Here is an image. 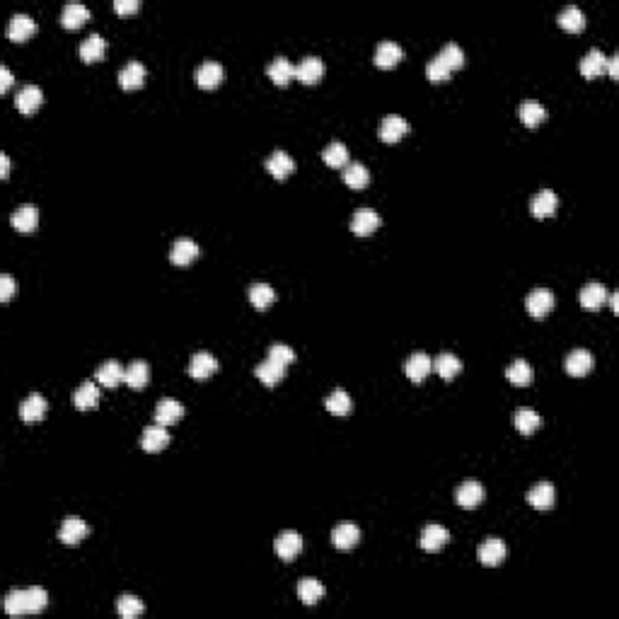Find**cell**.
Instances as JSON below:
<instances>
[{"label":"cell","instance_id":"6da1fadb","mask_svg":"<svg viewBox=\"0 0 619 619\" xmlns=\"http://www.w3.org/2000/svg\"><path fill=\"white\" fill-rule=\"evenodd\" d=\"M49 605V593L39 585H32L27 590H12L5 598V612L12 617L20 615H39Z\"/></svg>","mask_w":619,"mask_h":619},{"label":"cell","instance_id":"7a4b0ae2","mask_svg":"<svg viewBox=\"0 0 619 619\" xmlns=\"http://www.w3.org/2000/svg\"><path fill=\"white\" fill-rule=\"evenodd\" d=\"M554 293L547 291V288H535L528 293V298H525V310L530 312V317H535V320H542V317H547L549 312L554 310Z\"/></svg>","mask_w":619,"mask_h":619},{"label":"cell","instance_id":"3957f363","mask_svg":"<svg viewBox=\"0 0 619 619\" xmlns=\"http://www.w3.org/2000/svg\"><path fill=\"white\" fill-rule=\"evenodd\" d=\"M87 535H90V528H87V523L80 520V518H66L59 528V540L64 542L66 547L80 545Z\"/></svg>","mask_w":619,"mask_h":619},{"label":"cell","instance_id":"277c9868","mask_svg":"<svg viewBox=\"0 0 619 619\" xmlns=\"http://www.w3.org/2000/svg\"><path fill=\"white\" fill-rule=\"evenodd\" d=\"M409 131H411L409 121H404V119L397 116V114H390V116H385L383 121H380L378 136H380V141H383V143H397V141H402Z\"/></svg>","mask_w":619,"mask_h":619},{"label":"cell","instance_id":"5b68a950","mask_svg":"<svg viewBox=\"0 0 619 619\" xmlns=\"http://www.w3.org/2000/svg\"><path fill=\"white\" fill-rule=\"evenodd\" d=\"M266 170L273 179L283 182V179H288L291 174L296 172V160H293L288 153H283V150H273L266 158Z\"/></svg>","mask_w":619,"mask_h":619},{"label":"cell","instance_id":"8992f818","mask_svg":"<svg viewBox=\"0 0 619 619\" xmlns=\"http://www.w3.org/2000/svg\"><path fill=\"white\" fill-rule=\"evenodd\" d=\"M41 104H44V92H41V87H36V85H24L15 95V109L24 116L34 114Z\"/></svg>","mask_w":619,"mask_h":619},{"label":"cell","instance_id":"52a82bcc","mask_svg":"<svg viewBox=\"0 0 619 619\" xmlns=\"http://www.w3.org/2000/svg\"><path fill=\"white\" fill-rule=\"evenodd\" d=\"M505 554H508V547H505L503 540H496V537H491V540H484L477 549V556L479 561L484 566H498L503 564Z\"/></svg>","mask_w":619,"mask_h":619},{"label":"cell","instance_id":"ba28073f","mask_svg":"<svg viewBox=\"0 0 619 619\" xmlns=\"http://www.w3.org/2000/svg\"><path fill=\"white\" fill-rule=\"evenodd\" d=\"M273 549H276V554L283 561H293L300 552H303V537H300L296 530H286V533H281L276 537Z\"/></svg>","mask_w":619,"mask_h":619},{"label":"cell","instance_id":"9c48e42d","mask_svg":"<svg viewBox=\"0 0 619 619\" xmlns=\"http://www.w3.org/2000/svg\"><path fill=\"white\" fill-rule=\"evenodd\" d=\"M450 542V533L443 525H436L431 523L426 525V528L421 530V540H418V547L423 549V552H438V549H443Z\"/></svg>","mask_w":619,"mask_h":619},{"label":"cell","instance_id":"30bf717a","mask_svg":"<svg viewBox=\"0 0 619 619\" xmlns=\"http://www.w3.org/2000/svg\"><path fill=\"white\" fill-rule=\"evenodd\" d=\"M10 223L20 235H29V233H34L36 223H39V211H36L32 203H24L20 208L12 211Z\"/></svg>","mask_w":619,"mask_h":619},{"label":"cell","instance_id":"8fae6325","mask_svg":"<svg viewBox=\"0 0 619 619\" xmlns=\"http://www.w3.org/2000/svg\"><path fill=\"white\" fill-rule=\"evenodd\" d=\"M324 75V64L317 56H305L303 61L296 66V78L303 85H317Z\"/></svg>","mask_w":619,"mask_h":619},{"label":"cell","instance_id":"7c38bea8","mask_svg":"<svg viewBox=\"0 0 619 619\" xmlns=\"http://www.w3.org/2000/svg\"><path fill=\"white\" fill-rule=\"evenodd\" d=\"M167 446H170V433H167L165 426L153 423V426H148L146 431H143L141 448L146 450V453H162Z\"/></svg>","mask_w":619,"mask_h":619},{"label":"cell","instance_id":"4fadbf2b","mask_svg":"<svg viewBox=\"0 0 619 619\" xmlns=\"http://www.w3.org/2000/svg\"><path fill=\"white\" fill-rule=\"evenodd\" d=\"M404 373L411 383H423L431 373H433V358L428 353H414L404 363Z\"/></svg>","mask_w":619,"mask_h":619},{"label":"cell","instance_id":"5bb4252c","mask_svg":"<svg viewBox=\"0 0 619 619\" xmlns=\"http://www.w3.org/2000/svg\"><path fill=\"white\" fill-rule=\"evenodd\" d=\"M182 416H184V406L182 402H177V399L165 397L155 406V423H160V426H174Z\"/></svg>","mask_w":619,"mask_h":619},{"label":"cell","instance_id":"9a60e30c","mask_svg":"<svg viewBox=\"0 0 619 619\" xmlns=\"http://www.w3.org/2000/svg\"><path fill=\"white\" fill-rule=\"evenodd\" d=\"M358 540H361V530L356 528L353 523H339L334 530H331V545H334L336 549H341V552L353 549L356 545H358Z\"/></svg>","mask_w":619,"mask_h":619},{"label":"cell","instance_id":"2e32d148","mask_svg":"<svg viewBox=\"0 0 619 619\" xmlns=\"http://www.w3.org/2000/svg\"><path fill=\"white\" fill-rule=\"evenodd\" d=\"M186 373H189V378L193 380H206L211 378L213 373H218V358L211 353H193L191 361H189V368H186Z\"/></svg>","mask_w":619,"mask_h":619},{"label":"cell","instance_id":"e0dca14e","mask_svg":"<svg viewBox=\"0 0 619 619\" xmlns=\"http://www.w3.org/2000/svg\"><path fill=\"white\" fill-rule=\"evenodd\" d=\"M455 501H458L462 508H467V510L477 508V505L484 501V486H481L479 481H474V479L465 481V484H460L458 491H455Z\"/></svg>","mask_w":619,"mask_h":619},{"label":"cell","instance_id":"ac0fdd59","mask_svg":"<svg viewBox=\"0 0 619 619\" xmlns=\"http://www.w3.org/2000/svg\"><path fill=\"white\" fill-rule=\"evenodd\" d=\"M380 228V216L373 208H358L353 213L351 230L356 237H371Z\"/></svg>","mask_w":619,"mask_h":619},{"label":"cell","instance_id":"d6986e66","mask_svg":"<svg viewBox=\"0 0 619 619\" xmlns=\"http://www.w3.org/2000/svg\"><path fill=\"white\" fill-rule=\"evenodd\" d=\"M556 208H559V198H556V193L552 189H542L535 193L533 203H530V213H533L535 218H552L556 213Z\"/></svg>","mask_w":619,"mask_h":619},{"label":"cell","instance_id":"ffe728a7","mask_svg":"<svg viewBox=\"0 0 619 619\" xmlns=\"http://www.w3.org/2000/svg\"><path fill=\"white\" fill-rule=\"evenodd\" d=\"M605 68H608V56L600 51V49H590V51L580 59L578 71H580L583 78L593 80V78H600V75L605 73Z\"/></svg>","mask_w":619,"mask_h":619},{"label":"cell","instance_id":"44dd1931","mask_svg":"<svg viewBox=\"0 0 619 619\" xmlns=\"http://www.w3.org/2000/svg\"><path fill=\"white\" fill-rule=\"evenodd\" d=\"M525 498H528V503L533 505L535 510H549L554 505L556 491L549 481H540V484H535L533 489L528 491V496Z\"/></svg>","mask_w":619,"mask_h":619},{"label":"cell","instance_id":"7402d4cb","mask_svg":"<svg viewBox=\"0 0 619 619\" xmlns=\"http://www.w3.org/2000/svg\"><path fill=\"white\" fill-rule=\"evenodd\" d=\"M198 252H201V249H198V245L193 240H177V242H172V247H170V261L174 266H186V264H191L193 259H198Z\"/></svg>","mask_w":619,"mask_h":619},{"label":"cell","instance_id":"603a6c76","mask_svg":"<svg viewBox=\"0 0 619 619\" xmlns=\"http://www.w3.org/2000/svg\"><path fill=\"white\" fill-rule=\"evenodd\" d=\"M223 75H225L223 66L218 64V61H206L196 71V83L201 90H216V87L223 83Z\"/></svg>","mask_w":619,"mask_h":619},{"label":"cell","instance_id":"cb8c5ba5","mask_svg":"<svg viewBox=\"0 0 619 619\" xmlns=\"http://www.w3.org/2000/svg\"><path fill=\"white\" fill-rule=\"evenodd\" d=\"M73 404H75V409H78V411H92V409H97V404H99V387L92 383V380H85V383L80 385L78 390H75Z\"/></svg>","mask_w":619,"mask_h":619},{"label":"cell","instance_id":"d4e9b609","mask_svg":"<svg viewBox=\"0 0 619 619\" xmlns=\"http://www.w3.org/2000/svg\"><path fill=\"white\" fill-rule=\"evenodd\" d=\"M143 83H146V66L141 61H129L121 68V73H119V85L124 90H139V87H143Z\"/></svg>","mask_w":619,"mask_h":619},{"label":"cell","instance_id":"484cf974","mask_svg":"<svg viewBox=\"0 0 619 619\" xmlns=\"http://www.w3.org/2000/svg\"><path fill=\"white\" fill-rule=\"evenodd\" d=\"M608 298H610V293L603 283H588L578 293V303L583 305L585 310H600L608 303Z\"/></svg>","mask_w":619,"mask_h":619},{"label":"cell","instance_id":"4316f807","mask_svg":"<svg viewBox=\"0 0 619 619\" xmlns=\"http://www.w3.org/2000/svg\"><path fill=\"white\" fill-rule=\"evenodd\" d=\"M124 375H126V368L119 363V361H104V363L97 368V383L102 387L114 390V387L124 383Z\"/></svg>","mask_w":619,"mask_h":619},{"label":"cell","instance_id":"83f0119b","mask_svg":"<svg viewBox=\"0 0 619 619\" xmlns=\"http://www.w3.org/2000/svg\"><path fill=\"white\" fill-rule=\"evenodd\" d=\"M375 66L383 68V71H387V68H395L399 61H402V46L395 41H380L378 49H375Z\"/></svg>","mask_w":619,"mask_h":619},{"label":"cell","instance_id":"f1b7e54d","mask_svg":"<svg viewBox=\"0 0 619 619\" xmlns=\"http://www.w3.org/2000/svg\"><path fill=\"white\" fill-rule=\"evenodd\" d=\"M266 75H268V78H271V83H273V85L283 87V85H288L293 78H296V66H293L288 59H283V56H278V59H273L271 64H268Z\"/></svg>","mask_w":619,"mask_h":619},{"label":"cell","instance_id":"f546056e","mask_svg":"<svg viewBox=\"0 0 619 619\" xmlns=\"http://www.w3.org/2000/svg\"><path fill=\"white\" fill-rule=\"evenodd\" d=\"M254 375H256V378H259L266 387H276L281 380L286 378V366H283V363H276L273 358H266V361H261V363L254 368Z\"/></svg>","mask_w":619,"mask_h":619},{"label":"cell","instance_id":"4dcf8cb0","mask_svg":"<svg viewBox=\"0 0 619 619\" xmlns=\"http://www.w3.org/2000/svg\"><path fill=\"white\" fill-rule=\"evenodd\" d=\"M341 179H343V184L351 186V189H366V186L371 184V172H368V167L363 162H348L341 172Z\"/></svg>","mask_w":619,"mask_h":619},{"label":"cell","instance_id":"1f68e13d","mask_svg":"<svg viewBox=\"0 0 619 619\" xmlns=\"http://www.w3.org/2000/svg\"><path fill=\"white\" fill-rule=\"evenodd\" d=\"M36 24L29 15H24V12H17V15H12V20L8 24V36L10 41H27L29 36L34 34Z\"/></svg>","mask_w":619,"mask_h":619},{"label":"cell","instance_id":"d6a6232c","mask_svg":"<svg viewBox=\"0 0 619 619\" xmlns=\"http://www.w3.org/2000/svg\"><path fill=\"white\" fill-rule=\"evenodd\" d=\"M593 371V356L585 351V348H576L566 356V373L571 378H583Z\"/></svg>","mask_w":619,"mask_h":619},{"label":"cell","instance_id":"836d02e7","mask_svg":"<svg viewBox=\"0 0 619 619\" xmlns=\"http://www.w3.org/2000/svg\"><path fill=\"white\" fill-rule=\"evenodd\" d=\"M46 409H49V404H46V399H44L41 395H29L20 404V416H22V421L36 423V421H41V418L46 416Z\"/></svg>","mask_w":619,"mask_h":619},{"label":"cell","instance_id":"e575fe53","mask_svg":"<svg viewBox=\"0 0 619 619\" xmlns=\"http://www.w3.org/2000/svg\"><path fill=\"white\" fill-rule=\"evenodd\" d=\"M104 51H107V41L102 39L99 34H90L87 39H83L80 44L78 54L85 64H95V61H102L104 59Z\"/></svg>","mask_w":619,"mask_h":619},{"label":"cell","instance_id":"d590c367","mask_svg":"<svg viewBox=\"0 0 619 619\" xmlns=\"http://www.w3.org/2000/svg\"><path fill=\"white\" fill-rule=\"evenodd\" d=\"M556 22H559L561 29H566V32H583L585 29V15L583 10H578L576 5H568V8H564L559 12V17H556Z\"/></svg>","mask_w":619,"mask_h":619},{"label":"cell","instance_id":"8d00e7d4","mask_svg":"<svg viewBox=\"0 0 619 619\" xmlns=\"http://www.w3.org/2000/svg\"><path fill=\"white\" fill-rule=\"evenodd\" d=\"M518 116H520V121H523L528 129H537V126H540V124L547 119V109L542 107L540 102H535V99H528V102L520 104V109H518Z\"/></svg>","mask_w":619,"mask_h":619},{"label":"cell","instance_id":"74e56055","mask_svg":"<svg viewBox=\"0 0 619 619\" xmlns=\"http://www.w3.org/2000/svg\"><path fill=\"white\" fill-rule=\"evenodd\" d=\"M87 20H90V10H87L85 5H80V3H68L64 8V12H61V24H64L66 29L83 27Z\"/></svg>","mask_w":619,"mask_h":619},{"label":"cell","instance_id":"f35d334b","mask_svg":"<svg viewBox=\"0 0 619 619\" xmlns=\"http://www.w3.org/2000/svg\"><path fill=\"white\" fill-rule=\"evenodd\" d=\"M247 296H249V303H252L256 310H266L276 303V291H273L268 283H252L247 291Z\"/></svg>","mask_w":619,"mask_h":619},{"label":"cell","instance_id":"ab89813d","mask_svg":"<svg viewBox=\"0 0 619 619\" xmlns=\"http://www.w3.org/2000/svg\"><path fill=\"white\" fill-rule=\"evenodd\" d=\"M150 380V368L146 361H134L129 368H126V375H124V383H126L131 390H143Z\"/></svg>","mask_w":619,"mask_h":619},{"label":"cell","instance_id":"60d3db41","mask_svg":"<svg viewBox=\"0 0 619 619\" xmlns=\"http://www.w3.org/2000/svg\"><path fill=\"white\" fill-rule=\"evenodd\" d=\"M298 598L303 600V605H317L324 598V585L317 578H300L298 583Z\"/></svg>","mask_w":619,"mask_h":619},{"label":"cell","instance_id":"b9f144b4","mask_svg":"<svg viewBox=\"0 0 619 619\" xmlns=\"http://www.w3.org/2000/svg\"><path fill=\"white\" fill-rule=\"evenodd\" d=\"M322 160L327 162L329 167H334V170H343V167L348 165V148L339 141L329 143V146L322 150Z\"/></svg>","mask_w":619,"mask_h":619},{"label":"cell","instance_id":"7bdbcfd3","mask_svg":"<svg viewBox=\"0 0 619 619\" xmlns=\"http://www.w3.org/2000/svg\"><path fill=\"white\" fill-rule=\"evenodd\" d=\"M433 371H436L438 375H441L443 380H453V378H458V375H460L462 363H460L458 356H453V353H441V356H438V358L433 361Z\"/></svg>","mask_w":619,"mask_h":619},{"label":"cell","instance_id":"ee69618b","mask_svg":"<svg viewBox=\"0 0 619 619\" xmlns=\"http://www.w3.org/2000/svg\"><path fill=\"white\" fill-rule=\"evenodd\" d=\"M324 406H327V411H329V414H334V416H346V414H351V411H353L351 397H348L343 390L331 392V395L324 399Z\"/></svg>","mask_w":619,"mask_h":619},{"label":"cell","instance_id":"f6af8a7d","mask_svg":"<svg viewBox=\"0 0 619 619\" xmlns=\"http://www.w3.org/2000/svg\"><path fill=\"white\" fill-rule=\"evenodd\" d=\"M505 378H508L513 385L525 387V385L533 383V368H530L528 361L518 358V361H513L508 368H505Z\"/></svg>","mask_w":619,"mask_h":619},{"label":"cell","instance_id":"bcb514c9","mask_svg":"<svg viewBox=\"0 0 619 619\" xmlns=\"http://www.w3.org/2000/svg\"><path fill=\"white\" fill-rule=\"evenodd\" d=\"M540 426H542V418H540V414H537V411H533V409H520V411L515 414V428H518V433L533 436Z\"/></svg>","mask_w":619,"mask_h":619},{"label":"cell","instance_id":"7dc6e473","mask_svg":"<svg viewBox=\"0 0 619 619\" xmlns=\"http://www.w3.org/2000/svg\"><path fill=\"white\" fill-rule=\"evenodd\" d=\"M143 600L136 598V595H121L116 600V612L121 615L124 619H136L143 615Z\"/></svg>","mask_w":619,"mask_h":619},{"label":"cell","instance_id":"c3c4849f","mask_svg":"<svg viewBox=\"0 0 619 619\" xmlns=\"http://www.w3.org/2000/svg\"><path fill=\"white\" fill-rule=\"evenodd\" d=\"M438 59H441L450 71H460V68L465 66V54H462V49L458 44H446V46L441 49V54H438Z\"/></svg>","mask_w":619,"mask_h":619},{"label":"cell","instance_id":"681fc988","mask_svg":"<svg viewBox=\"0 0 619 619\" xmlns=\"http://www.w3.org/2000/svg\"><path fill=\"white\" fill-rule=\"evenodd\" d=\"M266 358H273L276 363H283L286 368H288L293 361H296V351H293L291 346H286V343H273V346L268 348Z\"/></svg>","mask_w":619,"mask_h":619},{"label":"cell","instance_id":"f907efd6","mask_svg":"<svg viewBox=\"0 0 619 619\" xmlns=\"http://www.w3.org/2000/svg\"><path fill=\"white\" fill-rule=\"evenodd\" d=\"M450 73H453V71H450V68L443 64L438 56L426 66V78L431 80V83H443V80H450Z\"/></svg>","mask_w":619,"mask_h":619},{"label":"cell","instance_id":"816d5d0a","mask_svg":"<svg viewBox=\"0 0 619 619\" xmlns=\"http://www.w3.org/2000/svg\"><path fill=\"white\" fill-rule=\"evenodd\" d=\"M12 293H15V281H12L10 273H3V276H0V300L8 303L12 298Z\"/></svg>","mask_w":619,"mask_h":619},{"label":"cell","instance_id":"f5cc1de1","mask_svg":"<svg viewBox=\"0 0 619 619\" xmlns=\"http://www.w3.org/2000/svg\"><path fill=\"white\" fill-rule=\"evenodd\" d=\"M114 10L119 12V15H131V12L141 10V3H139V0H116Z\"/></svg>","mask_w":619,"mask_h":619},{"label":"cell","instance_id":"db71d44e","mask_svg":"<svg viewBox=\"0 0 619 619\" xmlns=\"http://www.w3.org/2000/svg\"><path fill=\"white\" fill-rule=\"evenodd\" d=\"M12 73H10V68L8 66H0V92H8L10 90V85H12Z\"/></svg>","mask_w":619,"mask_h":619},{"label":"cell","instance_id":"11a10c76","mask_svg":"<svg viewBox=\"0 0 619 619\" xmlns=\"http://www.w3.org/2000/svg\"><path fill=\"white\" fill-rule=\"evenodd\" d=\"M605 73H608L612 80H619V56L617 54L608 59V68H605Z\"/></svg>","mask_w":619,"mask_h":619},{"label":"cell","instance_id":"9f6ffc18","mask_svg":"<svg viewBox=\"0 0 619 619\" xmlns=\"http://www.w3.org/2000/svg\"><path fill=\"white\" fill-rule=\"evenodd\" d=\"M10 177V158L5 153H0V179Z\"/></svg>","mask_w":619,"mask_h":619},{"label":"cell","instance_id":"6f0895ef","mask_svg":"<svg viewBox=\"0 0 619 619\" xmlns=\"http://www.w3.org/2000/svg\"><path fill=\"white\" fill-rule=\"evenodd\" d=\"M608 303H610L612 312H615V315H619V296H617V293H612V296L608 298Z\"/></svg>","mask_w":619,"mask_h":619}]
</instances>
